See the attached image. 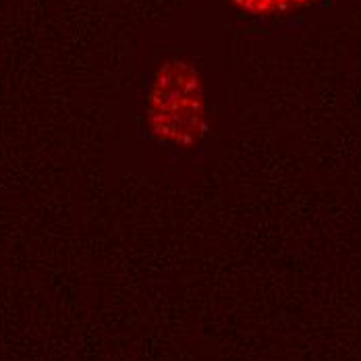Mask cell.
I'll return each mask as SVG.
<instances>
[{
  "label": "cell",
  "mask_w": 361,
  "mask_h": 361,
  "mask_svg": "<svg viewBox=\"0 0 361 361\" xmlns=\"http://www.w3.org/2000/svg\"><path fill=\"white\" fill-rule=\"evenodd\" d=\"M145 129L154 142L191 149L206 137L210 116L202 73L180 56L164 59L145 92Z\"/></svg>",
  "instance_id": "6da1fadb"
},
{
  "label": "cell",
  "mask_w": 361,
  "mask_h": 361,
  "mask_svg": "<svg viewBox=\"0 0 361 361\" xmlns=\"http://www.w3.org/2000/svg\"><path fill=\"white\" fill-rule=\"evenodd\" d=\"M318 0H228L231 8H235L239 15L253 17V19H272V17H285L297 11H303Z\"/></svg>",
  "instance_id": "7a4b0ae2"
}]
</instances>
